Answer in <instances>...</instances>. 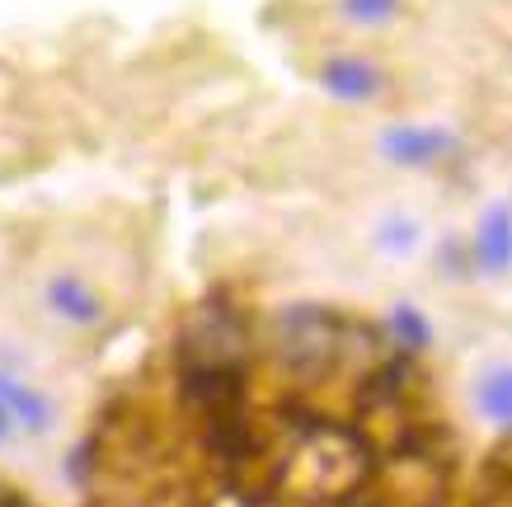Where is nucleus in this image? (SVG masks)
I'll return each instance as SVG.
<instances>
[{
  "mask_svg": "<svg viewBox=\"0 0 512 507\" xmlns=\"http://www.w3.org/2000/svg\"><path fill=\"white\" fill-rule=\"evenodd\" d=\"M278 329H282V357L301 376H329L343 362L348 324L334 310H315V306L282 310Z\"/></svg>",
  "mask_w": 512,
  "mask_h": 507,
  "instance_id": "nucleus-1",
  "label": "nucleus"
},
{
  "mask_svg": "<svg viewBox=\"0 0 512 507\" xmlns=\"http://www.w3.org/2000/svg\"><path fill=\"white\" fill-rule=\"evenodd\" d=\"M381 151L395 160V165H428L442 151H451L447 132H433V127H390L381 137Z\"/></svg>",
  "mask_w": 512,
  "mask_h": 507,
  "instance_id": "nucleus-2",
  "label": "nucleus"
},
{
  "mask_svg": "<svg viewBox=\"0 0 512 507\" xmlns=\"http://www.w3.org/2000/svg\"><path fill=\"white\" fill-rule=\"evenodd\" d=\"M320 80H325V90L334 99H372L376 85H381V76L367 62H357V57H329Z\"/></svg>",
  "mask_w": 512,
  "mask_h": 507,
  "instance_id": "nucleus-3",
  "label": "nucleus"
},
{
  "mask_svg": "<svg viewBox=\"0 0 512 507\" xmlns=\"http://www.w3.org/2000/svg\"><path fill=\"white\" fill-rule=\"evenodd\" d=\"M47 301L57 315H66L71 324H94L99 320V296L80 282V277H52L47 282Z\"/></svg>",
  "mask_w": 512,
  "mask_h": 507,
  "instance_id": "nucleus-4",
  "label": "nucleus"
},
{
  "mask_svg": "<svg viewBox=\"0 0 512 507\" xmlns=\"http://www.w3.org/2000/svg\"><path fill=\"white\" fill-rule=\"evenodd\" d=\"M0 404H5L15 418H24L29 432H47V423H52V404H47L43 395H33L29 385L10 381V376H0Z\"/></svg>",
  "mask_w": 512,
  "mask_h": 507,
  "instance_id": "nucleus-5",
  "label": "nucleus"
},
{
  "mask_svg": "<svg viewBox=\"0 0 512 507\" xmlns=\"http://www.w3.org/2000/svg\"><path fill=\"white\" fill-rule=\"evenodd\" d=\"M475 254H480V263L494 277L508 273V212H503V207H489L484 231L475 235Z\"/></svg>",
  "mask_w": 512,
  "mask_h": 507,
  "instance_id": "nucleus-6",
  "label": "nucleus"
},
{
  "mask_svg": "<svg viewBox=\"0 0 512 507\" xmlns=\"http://www.w3.org/2000/svg\"><path fill=\"white\" fill-rule=\"evenodd\" d=\"M475 400L494 423H508L512 418V371L508 367H489L484 381L475 385Z\"/></svg>",
  "mask_w": 512,
  "mask_h": 507,
  "instance_id": "nucleus-7",
  "label": "nucleus"
},
{
  "mask_svg": "<svg viewBox=\"0 0 512 507\" xmlns=\"http://www.w3.org/2000/svg\"><path fill=\"white\" fill-rule=\"evenodd\" d=\"M390 329H395V338H400V353H423L428 343H433V324L423 320L414 306H395L390 310Z\"/></svg>",
  "mask_w": 512,
  "mask_h": 507,
  "instance_id": "nucleus-8",
  "label": "nucleus"
},
{
  "mask_svg": "<svg viewBox=\"0 0 512 507\" xmlns=\"http://www.w3.org/2000/svg\"><path fill=\"white\" fill-rule=\"evenodd\" d=\"M414 235H419V226H414L409 216H390L386 226H381V249H390V254H409V249H414Z\"/></svg>",
  "mask_w": 512,
  "mask_h": 507,
  "instance_id": "nucleus-9",
  "label": "nucleus"
},
{
  "mask_svg": "<svg viewBox=\"0 0 512 507\" xmlns=\"http://www.w3.org/2000/svg\"><path fill=\"white\" fill-rule=\"evenodd\" d=\"M395 5H400V0H343V10L353 19H362V24H386V19L395 15Z\"/></svg>",
  "mask_w": 512,
  "mask_h": 507,
  "instance_id": "nucleus-10",
  "label": "nucleus"
},
{
  "mask_svg": "<svg viewBox=\"0 0 512 507\" xmlns=\"http://www.w3.org/2000/svg\"><path fill=\"white\" fill-rule=\"evenodd\" d=\"M5 432H10V409L0 404V442H5Z\"/></svg>",
  "mask_w": 512,
  "mask_h": 507,
  "instance_id": "nucleus-11",
  "label": "nucleus"
}]
</instances>
